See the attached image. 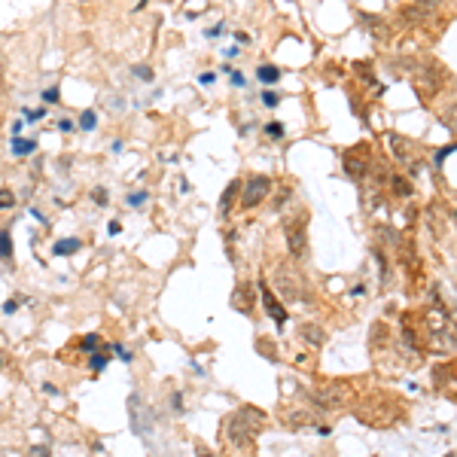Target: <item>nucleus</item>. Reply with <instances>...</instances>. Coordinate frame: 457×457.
Returning <instances> with one entry per match:
<instances>
[{
  "mask_svg": "<svg viewBox=\"0 0 457 457\" xmlns=\"http://www.w3.org/2000/svg\"><path fill=\"white\" fill-rule=\"evenodd\" d=\"M424 323H427V339H430L433 354L448 357V354L457 351V327H454V320L442 308H430V311H427Z\"/></svg>",
  "mask_w": 457,
  "mask_h": 457,
  "instance_id": "nucleus-1",
  "label": "nucleus"
},
{
  "mask_svg": "<svg viewBox=\"0 0 457 457\" xmlns=\"http://www.w3.org/2000/svg\"><path fill=\"white\" fill-rule=\"evenodd\" d=\"M262 424H266V414L250 409V405H244V409H235L226 418V439L235 445V448H244V445H250L256 439V433L262 430Z\"/></svg>",
  "mask_w": 457,
  "mask_h": 457,
  "instance_id": "nucleus-2",
  "label": "nucleus"
},
{
  "mask_svg": "<svg viewBox=\"0 0 457 457\" xmlns=\"http://www.w3.org/2000/svg\"><path fill=\"white\" fill-rule=\"evenodd\" d=\"M274 283H278V290L283 293V299L287 302H302L308 296V290H305V278L299 271H290V266H281L274 271Z\"/></svg>",
  "mask_w": 457,
  "mask_h": 457,
  "instance_id": "nucleus-3",
  "label": "nucleus"
},
{
  "mask_svg": "<svg viewBox=\"0 0 457 457\" xmlns=\"http://www.w3.org/2000/svg\"><path fill=\"white\" fill-rule=\"evenodd\" d=\"M269 192H271V177H266V174L247 177L244 180V192H241V208H247V210L259 208L262 201L269 198Z\"/></svg>",
  "mask_w": 457,
  "mask_h": 457,
  "instance_id": "nucleus-4",
  "label": "nucleus"
},
{
  "mask_svg": "<svg viewBox=\"0 0 457 457\" xmlns=\"http://www.w3.org/2000/svg\"><path fill=\"white\" fill-rule=\"evenodd\" d=\"M283 238H287V247H290L293 259H302L305 253H308V229H305V213L299 220H287V222H283Z\"/></svg>",
  "mask_w": 457,
  "mask_h": 457,
  "instance_id": "nucleus-5",
  "label": "nucleus"
},
{
  "mask_svg": "<svg viewBox=\"0 0 457 457\" xmlns=\"http://www.w3.org/2000/svg\"><path fill=\"white\" fill-rule=\"evenodd\" d=\"M314 405L317 409H342V405H348V388L339 381H332V384H320V388H314Z\"/></svg>",
  "mask_w": 457,
  "mask_h": 457,
  "instance_id": "nucleus-6",
  "label": "nucleus"
},
{
  "mask_svg": "<svg viewBox=\"0 0 457 457\" xmlns=\"http://www.w3.org/2000/svg\"><path fill=\"white\" fill-rule=\"evenodd\" d=\"M388 144L393 147L396 162H402L405 168L418 171V147H414L412 140H405V137H400V135H390V137H388Z\"/></svg>",
  "mask_w": 457,
  "mask_h": 457,
  "instance_id": "nucleus-7",
  "label": "nucleus"
},
{
  "mask_svg": "<svg viewBox=\"0 0 457 457\" xmlns=\"http://www.w3.org/2000/svg\"><path fill=\"white\" fill-rule=\"evenodd\" d=\"M128 412H131V424H135V433H149V430H152V414H149V409H144V402H140L137 393H131Z\"/></svg>",
  "mask_w": 457,
  "mask_h": 457,
  "instance_id": "nucleus-8",
  "label": "nucleus"
},
{
  "mask_svg": "<svg viewBox=\"0 0 457 457\" xmlns=\"http://www.w3.org/2000/svg\"><path fill=\"white\" fill-rule=\"evenodd\" d=\"M366 165H369V149L366 147H357L344 156V171H348L351 180H360L366 174Z\"/></svg>",
  "mask_w": 457,
  "mask_h": 457,
  "instance_id": "nucleus-9",
  "label": "nucleus"
},
{
  "mask_svg": "<svg viewBox=\"0 0 457 457\" xmlns=\"http://www.w3.org/2000/svg\"><path fill=\"white\" fill-rule=\"evenodd\" d=\"M262 308H266V311H269V317H271L274 323H278V329L287 327V308H283L281 299L274 296V293L266 287V283H262Z\"/></svg>",
  "mask_w": 457,
  "mask_h": 457,
  "instance_id": "nucleus-10",
  "label": "nucleus"
},
{
  "mask_svg": "<svg viewBox=\"0 0 457 457\" xmlns=\"http://www.w3.org/2000/svg\"><path fill=\"white\" fill-rule=\"evenodd\" d=\"M253 302H256V290H253V283H238L235 293H232V305H235V311L250 314Z\"/></svg>",
  "mask_w": 457,
  "mask_h": 457,
  "instance_id": "nucleus-11",
  "label": "nucleus"
},
{
  "mask_svg": "<svg viewBox=\"0 0 457 457\" xmlns=\"http://www.w3.org/2000/svg\"><path fill=\"white\" fill-rule=\"evenodd\" d=\"M299 339L305 344H311V348H320V344L327 342V332H323L317 323H302V327H299Z\"/></svg>",
  "mask_w": 457,
  "mask_h": 457,
  "instance_id": "nucleus-12",
  "label": "nucleus"
},
{
  "mask_svg": "<svg viewBox=\"0 0 457 457\" xmlns=\"http://www.w3.org/2000/svg\"><path fill=\"white\" fill-rule=\"evenodd\" d=\"M107 348H110V344L101 339L98 332H86L83 339H79V351H83V354H98V351H107Z\"/></svg>",
  "mask_w": 457,
  "mask_h": 457,
  "instance_id": "nucleus-13",
  "label": "nucleus"
},
{
  "mask_svg": "<svg viewBox=\"0 0 457 457\" xmlns=\"http://www.w3.org/2000/svg\"><path fill=\"white\" fill-rule=\"evenodd\" d=\"M77 250H83V241H79V238H61V241L52 244L55 256H74Z\"/></svg>",
  "mask_w": 457,
  "mask_h": 457,
  "instance_id": "nucleus-14",
  "label": "nucleus"
},
{
  "mask_svg": "<svg viewBox=\"0 0 457 457\" xmlns=\"http://www.w3.org/2000/svg\"><path fill=\"white\" fill-rule=\"evenodd\" d=\"M238 192H241V180H232L229 186H226V192H222V196H220V213H222V217H229L232 201H235Z\"/></svg>",
  "mask_w": 457,
  "mask_h": 457,
  "instance_id": "nucleus-15",
  "label": "nucleus"
},
{
  "mask_svg": "<svg viewBox=\"0 0 457 457\" xmlns=\"http://www.w3.org/2000/svg\"><path fill=\"white\" fill-rule=\"evenodd\" d=\"M283 424L293 427V430H299V427H305V424H314V418L308 412H287L283 414Z\"/></svg>",
  "mask_w": 457,
  "mask_h": 457,
  "instance_id": "nucleus-16",
  "label": "nucleus"
},
{
  "mask_svg": "<svg viewBox=\"0 0 457 457\" xmlns=\"http://www.w3.org/2000/svg\"><path fill=\"white\" fill-rule=\"evenodd\" d=\"M13 152L18 159H28L30 152H37V140H22V137H13Z\"/></svg>",
  "mask_w": 457,
  "mask_h": 457,
  "instance_id": "nucleus-17",
  "label": "nucleus"
},
{
  "mask_svg": "<svg viewBox=\"0 0 457 457\" xmlns=\"http://www.w3.org/2000/svg\"><path fill=\"white\" fill-rule=\"evenodd\" d=\"M0 259L4 262L13 259V232L9 229H0Z\"/></svg>",
  "mask_w": 457,
  "mask_h": 457,
  "instance_id": "nucleus-18",
  "label": "nucleus"
},
{
  "mask_svg": "<svg viewBox=\"0 0 457 457\" xmlns=\"http://www.w3.org/2000/svg\"><path fill=\"white\" fill-rule=\"evenodd\" d=\"M256 77H259V83H266V86H274L281 79V70L274 67V64H262L259 70H256Z\"/></svg>",
  "mask_w": 457,
  "mask_h": 457,
  "instance_id": "nucleus-19",
  "label": "nucleus"
},
{
  "mask_svg": "<svg viewBox=\"0 0 457 457\" xmlns=\"http://www.w3.org/2000/svg\"><path fill=\"white\" fill-rule=\"evenodd\" d=\"M110 351V348H107ZM107 351H101V354H89V366H91V372H104L107 369V363H110V354Z\"/></svg>",
  "mask_w": 457,
  "mask_h": 457,
  "instance_id": "nucleus-20",
  "label": "nucleus"
},
{
  "mask_svg": "<svg viewBox=\"0 0 457 457\" xmlns=\"http://www.w3.org/2000/svg\"><path fill=\"white\" fill-rule=\"evenodd\" d=\"M95 125H98L95 110H83V113H79V128H83V131H95Z\"/></svg>",
  "mask_w": 457,
  "mask_h": 457,
  "instance_id": "nucleus-21",
  "label": "nucleus"
},
{
  "mask_svg": "<svg viewBox=\"0 0 457 457\" xmlns=\"http://www.w3.org/2000/svg\"><path fill=\"white\" fill-rule=\"evenodd\" d=\"M442 125H448L454 135H457V104H451V107L442 110Z\"/></svg>",
  "mask_w": 457,
  "mask_h": 457,
  "instance_id": "nucleus-22",
  "label": "nucleus"
},
{
  "mask_svg": "<svg viewBox=\"0 0 457 457\" xmlns=\"http://www.w3.org/2000/svg\"><path fill=\"white\" fill-rule=\"evenodd\" d=\"M16 208V192L13 189H0V210H13Z\"/></svg>",
  "mask_w": 457,
  "mask_h": 457,
  "instance_id": "nucleus-23",
  "label": "nucleus"
},
{
  "mask_svg": "<svg viewBox=\"0 0 457 457\" xmlns=\"http://www.w3.org/2000/svg\"><path fill=\"white\" fill-rule=\"evenodd\" d=\"M91 201H95L98 208H104L107 201H110V192H107L104 186H95V189H91Z\"/></svg>",
  "mask_w": 457,
  "mask_h": 457,
  "instance_id": "nucleus-24",
  "label": "nucleus"
},
{
  "mask_svg": "<svg viewBox=\"0 0 457 457\" xmlns=\"http://www.w3.org/2000/svg\"><path fill=\"white\" fill-rule=\"evenodd\" d=\"M266 135H269L271 140H281V137H283V125H281V122H269V125H266Z\"/></svg>",
  "mask_w": 457,
  "mask_h": 457,
  "instance_id": "nucleus-25",
  "label": "nucleus"
},
{
  "mask_svg": "<svg viewBox=\"0 0 457 457\" xmlns=\"http://www.w3.org/2000/svg\"><path fill=\"white\" fill-rule=\"evenodd\" d=\"M110 351H113V357L125 360V363H131V360H135V354H131V351H125V348H122V344H110Z\"/></svg>",
  "mask_w": 457,
  "mask_h": 457,
  "instance_id": "nucleus-26",
  "label": "nucleus"
},
{
  "mask_svg": "<svg viewBox=\"0 0 457 457\" xmlns=\"http://www.w3.org/2000/svg\"><path fill=\"white\" fill-rule=\"evenodd\" d=\"M28 302V296H16V299H9L6 305H4V314H16L18 311V305H25Z\"/></svg>",
  "mask_w": 457,
  "mask_h": 457,
  "instance_id": "nucleus-27",
  "label": "nucleus"
},
{
  "mask_svg": "<svg viewBox=\"0 0 457 457\" xmlns=\"http://www.w3.org/2000/svg\"><path fill=\"white\" fill-rule=\"evenodd\" d=\"M131 70H135V77H137V79H147V83L152 79V67H147V64H135Z\"/></svg>",
  "mask_w": 457,
  "mask_h": 457,
  "instance_id": "nucleus-28",
  "label": "nucleus"
},
{
  "mask_svg": "<svg viewBox=\"0 0 457 457\" xmlns=\"http://www.w3.org/2000/svg\"><path fill=\"white\" fill-rule=\"evenodd\" d=\"M262 101H266V107H278L281 104V95H278V91H262Z\"/></svg>",
  "mask_w": 457,
  "mask_h": 457,
  "instance_id": "nucleus-29",
  "label": "nucleus"
},
{
  "mask_svg": "<svg viewBox=\"0 0 457 457\" xmlns=\"http://www.w3.org/2000/svg\"><path fill=\"white\" fill-rule=\"evenodd\" d=\"M58 98H61L58 86H52V89H46V91H43V101H46V104H58Z\"/></svg>",
  "mask_w": 457,
  "mask_h": 457,
  "instance_id": "nucleus-30",
  "label": "nucleus"
},
{
  "mask_svg": "<svg viewBox=\"0 0 457 457\" xmlns=\"http://www.w3.org/2000/svg\"><path fill=\"white\" fill-rule=\"evenodd\" d=\"M393 189L400 192V196H409V192H412V186H409V183H405L402 177H393Z\"/></svg>",
  "mask_w": 457,
  "mask_h": 457,
  "instance_id": "nucleus-31",
  "label": "nucleus"
},
{
  "mask_svg": "<svg viewBox=\"0 0 457 457\" xmlns=\"http://www.w3.org/2000/svg\"><path fill=\"white\" fill-rule=\"evenodd\" d=\"M144 201H147V192H131V196H128V205L131 208H140Z\"/></svg>",
  "mask_w": 457,
  "mask_h": 457,
  "instance_id": "nucleus-32",
  "label": "nucleus"
},
{
  "mask_svg": "<svg viewBox=\"0 0 457 457\" xmlns=\"http://www.w3.org/2000/svg\"><path fill=\"white\" fill-rule=\"evenodd\" d=\"M30 457H52V451H49L46 445H34V448H30Z\"/></svg>",
  "mask_w": 457,
  "mask_h": 457,
  "instance_id": "nucleus-33",
  "label": "nucleus"
},
{
  "mask_svg": "<svg viewBox=\"0 0 457 457\" xmlns=\"http://www.w3.org/2000/svg\"><path fill=\"white\" fill-rule=\"evenodd\" d=\"M25 119H43L46 116V107H40V110H22Z\"/></svg>",
  "mask_w": 457,
  "mask_h": 457,
  "instance_id": "nucleus-34",
  "label": "nucleus"
},
{
  "mask_svg": "<svg viewBox=\"0 0 457 457\" xmlns=\"http://www.w3.org/2000/svg\"><path fill=\"white\" fill-rule=\"evenodd\" d=\"M451 149H454V147H445V149H439V152H436V156H433V162H436V165H442V162H445V156H448Z\"/></svg>",
  "mask_w": 457,
  "mask_h": 457,
  "instance_id": "nucleus-35",
  "label": "nucleus"
},
{
  "mask_svg": "<svg viewBox=\"0 0 457 457\" xmlns=\"http://www.w3.org/2000/svg\"><path fill=\"white\" fill-rule=\"evenodd\" d=\"M58 131H64V135H70V131H74V122H70V119H61V122H58Z\"/></svg>",
  "mask_w": 457,
  "mask_h": 457,
  "instance_id": "nucleus-36",
  "label": "nucleus"
},
{
  "mask_svg": "<svg viewBox=\"0 0 457 457\" xmlns=\"http://www.w3.org/2000/svg\"><path fill=\"white\" fill-rule=\"evenodd\" d=\"M259 348H262V354H266V357H278V354H274V344H266V342H259Z\"/></svg>",
  "mask_w": 457,
  "mask_h": 457,
  "instance_id": "nucleus-37",
  "label": "nucleus"
},
{
  "mask_svg": "<svg viewBox=\"0 0 457 457\" xmlns=\"http://www.w3.org/2000/svg\"><path fill=\"white\" fill-rule=\"evenodd\" d=\"M119 232H122V222L113 220V222H110V235H119Z\"/></svg>",
  "mask_w": 457,
  "mask_h": 457,
  "instance_id": "nucleus-38",
  "label": "nucleus"
},
{
  "mask_svg": "<svg viewBox=\"0 0 457 457\" xmlns=\"http://www.w3.org/2000/svg\"><path fill=\"white\" fill-rule=\"evenodd\" d=\"M198 83H201V86H210V83H213V74H201Z\"/></svg>",
  "mask_w": 457,
  "mask_h": 457,
  "instance_id": "nucleus-39",
  "label": "nucleus"
},
{
  "mask_svg": "<svg viewBox=\"0 0 457 457\" xmlns=\"http://www.w3.org/2000/svg\"><path fill=\"white\" fill-rule=\"evenodd\" d=\"M43 390H46V393H52V396H58V388H55V384H49V381L43 384Z\"/></svg>",
  "mask_w": 457,
  "mask_h": 457,
  "instance_id": "nucleus-40",
  "label": "nucleus"
},
{
  "mask_svg": "<svg viewBox=\"0 0 457 457\" xmlns=\"http://www.w3.org/2000/svg\"><path fill=\"white\" fill-rule=\"evenodd\" d=\"M232 86H244V77L241 74H232Z\"/></svg>",
  "mask_w": 457,
  "mask_h": 457,
  "instance_id": "nucleus-41",
  "label": "nucleus"
},
{
  "mask_svg": "<svg viewBox=\"0 0 457 457\" xmlns=\"http://www.w3.org/2000/svg\"><path fill=\"white\" fill-rule=\"evenodd\" d=\"M0 366H4V363H0Z\"/></svg>",
  "mask_w": 457,
  "mask_h": 457,
  "instance_id": "nucleus-42",
  "label": "nucleus"
}]
</instances>
